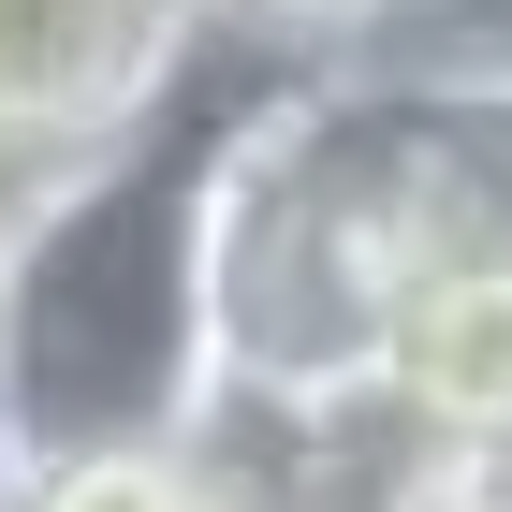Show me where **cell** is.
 <instances>
[{"label":"cell","mask_w":512,"mask_h":512,"mask_svg":"<svg viewBox=\"0 0 512 512\" xmlns=\"http://www.w3.org/2000/svg\"><path fill=\"white\" fill-rule=\"evenodd\" d=\"M425 191L395 147L381 59H278L235 74L191 147V322L205 410L264 439H366L381 425V322L425 264Z\"/></svg>","instance_id":"cell-1"},{"label":"cell","mask_w":512,"mask_h":512,"mask_svg":"<svg viewBox=\"0 0 512 512\" xmlns=\"http://www.w3.org/2000/svg\"><path fill=\"white\" fill-rule=\"evenodd\" d=\"M264 59H205L147 132L88 147L0 220V410L44 469L161 454L205 410V322H191V147L220 88Z\"/></svg>","instance_id":"cell-2"},{"label":"cell","mask_w":512,"mask_h":512,"mask_svg":"<svg viewBox=\"0 0 512 512\" xmlns=\"http://www.w3.org/2000/svg\"><path fill=\"white\" fill-rule=\"evenodd\" d=\"M395 147H410V191H425L439 249H512V59H410L395 74Z\"/></svg>","instance_id":"cell-3"},{"label":"cell","mask_w":512,"mask_h":512,"mask_svg":"<svg viewBox=\"0 0 512 512\" xmlns=\"http://www.w3.org/2000/svg\"><path fill=\"white\" fill-rule=\"evenodd\" d=\"M176 15H191V44L278 74V59H366L395 0H176Z\"/></svg>","instance_id":"cell-4"},{"label":"cell","mask_w":512,"mask_h":512,"mask_svg":"<svg viewBox=\"0 0 512 512\" xmlns=\"http://www.w3.org/2000/svg\"><path fill=\"white\" fill-rule=\"evenodd\" d=\"M366 512H512V483L483 469V454H410V439H395L381 483H366Z\"/></svg>","instance_id":"cell-5"}]
</instances>
